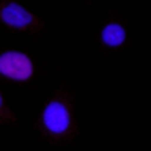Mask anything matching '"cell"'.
I'll return each instance as SVG.
<instances>
[{"label":"cell","mask_w":151,"mask_h":151,"mask_svg":"<svg viewBox=\"0 0 151 151\" xmlns=\"http://www.w3.org/2000/svg\"><path fill=\"white\" fill-rule=\"evenodd\" d=\"M0 17H2V20L11 27H26V26H29L33 22V15H31L27 9H24L22 6L15 4V2L7 4L2 9Z\"/></svg>","instance_id":"obj_3"},{"label":"cell","mask_w":151,"mask_h":151,"mask_svg":"<svg viewBox=\"0 0 151 151\" xmlns=\"http://www.w3.org/2000/svg\"><path fill=\"white\" fill-rule=\"evenodd\" d=\"M0 73L13 80H27L33 75V64L24 53L6 51L0 55Z\"/></svg>","instance_id":"obj_1"},{"label":"cell","mask_w":151,"mask_h":151,"mask_svg":"<svg viewBox=\"0 0 151 151\" xmlns=\"http://www.w3.org/2000/svg\"><path fill=\"white\" fill-rule=\"evenodd\" d=\"M126 40V31L120 24H107L102 29V42L109 47H116L124 44Z\"/></svg>","instance_id":"obj_4"},{"label":"cell","mask_w":151,"mask_h":151,"mask_svg":"<svg viewBox=\"0 0 151 151\" xmlns=\"http://www.w3.org/2000/svg\"><path fill=\"white\" fill-rule=\"evenodd\" d=\"M42 120H44V126L51 133L60 135L64 131H68L69 127V111L62 102H49L44 109Z\"/></svg>","instance_id":"obj_2"},{"label":"cell","mask_w":151,"mask_h":151,"mask_svg":"<svg viewBox=\"0 0 151 151\" xmlns=\"http://www.w3.org/2000/svg\"><path fill=\"white\" fill-rule=\"evenodd\" d=\"M0 106H2V95H0Z\"/></svg>","instance_id":"obj_5"}]
</instances>
